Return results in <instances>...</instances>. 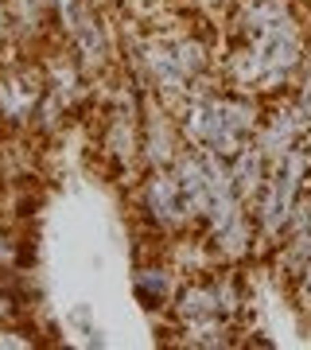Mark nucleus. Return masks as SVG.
<instances>
[{
    "instance_id": "obj_1",
    "label": "nucleus",
    "mask_w": 311,
    "mask_h": 350,
    "mask_svg": "<svg viewBox=\"0 0 311 350\" xmlns=\"http://www.w3.org/2000/svg\"><path fill=\"white\" fill-rule=\"evenodd\" d=\"M237 43L226 59V86L265 98L284 90L303 66V27L292 0H249L234 20Z\"/></svg>"
},
{
    "instance_id": "obj_2",
    "label": "nucleus",
    "mask_w": 311,
    "mask_h": 350,
    "mask_svg": "<svg viewBox=\"0 0 311 350\" xmlns=\"http://www.w3.org/2000/svg\"><path fill=\"white\" fill-rule=\"evenodd\" d=\"M261 98L230 86H206V78H202L175 109V125H179V137L187 148L230 160L253 140V133L261 125Z\"/></svg>"
},
{
    "instance_id": "obj_3",
    "label": "nucleus",
    "mask_w": 311,
    "mask_h": 350,
    "mask_svg": "<svg viewBox=\"0 0 311 350\" xmlns=\"http://www.w3.org/2000/svg\"><path fill=\"white\" fill-rule=\"evenodd\" d=\"M137 211L152 234H160V238H175V234H187L199 226L172 167H144L137 187Z\"/></svg>"
},
{
    "instance_id": "obj_4",
    "label": "nucleus",
    "mask_w": 311,
    "mask_h": 350,
    "mask_svg": "<svg viewBox=\"0 0 311 350\" xmlns=\"http://www.w3.org/2000/svg\"><path fill=\"white\" fill-rule=\"evenodd\" d=\"M43 94H47L43 63L8 55L0 63V129L4 133H31V121H36Z\"/></svg>"
},
{
    "instance_id": "obj_5",
    "label": "nucleus",
    "mask_w": 311,
    "mask_h": 350,
    "mask_svg": "<svg viewBox=\"0 0 311 350\" xmlns=\"http://www.w3.org/2000/svg\"><path fill=\"white\" fill-rule=\"evenodd\" d=\"M179 284L183 280L167 261H140L137 273H133V292L144 308H172Z\"/></svg>"
},
{
    "instance_id": "obj_6",
    "label": "nucleus",
    "mask_w": 311,
    "mask_h": 350,
    "mask_svg": "<svg viewBox=\"0 0 311 350\" xmlns=\"http://www.w3.org/2000/svg\"><path fill=\"white\" fill-rule=\"evenodd\" d=\"M230 179H234V191L241 195V199L253 206V199L261 195L265 187V179H269V156H265L253 140H249L245 148L237 152V156H230Z\"/></svg>"
},
{
    "instance_id": "obj_7",
    "label": "nucleus",
    "mask_w": 311,
    "mask_h": 350,
    "mask_svg": "<svg viewBox=\"0 0 311 350\" xmlns=\"http://www.w3.org/2000/svg\"><path fill=\"white\" fill-rule=\"evenodd\" d=\"M8 269H20V238L0 222V273H8Z\"/></svg>"
},
{
    "instance_id": "obj_8",
    "label": "nucleus",
    "mask_w": 311,
    "mask_h": 350,
    "mask_svg": "<svg viewBox=\"0 0 311 350\" xmlns=\"http://www.w3.org/2000/svg\"><path fill=\"white\" fill-rule=\"evenodd\" d=\"M16 47V36H12V8L8 0H0V51H12ZM8 59V55H4Z\"/></svg>"
},
{
    "instance_id": "obj_9",
    "label": "nucleus",
    "mask_w": 311,
    "mask_h": 350,
    "mask_svg": "<svg viewBox=\"0 0 311 350\" xmlns=\"http://www.w3.org/2000/svg\"><path fill=\"white\" fill-rule=\"evenodd\" d=\"M0 187H4V152H0Z\"/></svg>"
}]
</instances>
